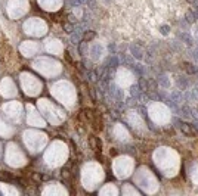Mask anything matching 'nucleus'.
I'll use <instances>...</instances> for the list:
<instances>
[{"label": "nucleus", "instance_id": "26", "mask_svg": "<svg viewBox=\"0 0 198 196\" xmlns=\"http://www.w3.org/2000/svg\"><path fill=\"white\" fill-rule=\"evenodd\" d=\"M99 195H102V196H105V195H113V196H117L118 195V189L113 184V183H108V184H105L101 190H99Z\"/></svg>", "mask_w": 198, "mask_h": 196}, {"label": "nucleus", "instance_id": "22", "mask_svg": "<svg viewBox=\"0 0 198 196\" xmlns=\"http://www.w3.org/2000/svg\"><path fill=\"white\" fill-rule=\"evenodd\" d=\"M127 121H129V124H130L133 128H136V130H141V131H145V130H146V125H145L142 117H141L136 111H129V112H127Z\"/></svg>", "mask_w": 198, "mask_h": 196}, {"label": "nucleus", "instance_id": "4", "mask_svg": "<svg viewBox=\"0 0 198 196\" xmlns=\"http://www.w3.org/2000/svg\"><path fill=\"white\" fill-rule=\"evenodd\" d=\"M68 158V146L61 140H53L44 152V162L50 168L61 167Z\"/></svg>", "mask_w": 198, "mask_h": 196}, {"label": "nucleus", "instance_id": "25", "mask_svg": "<svg viewBox=\"0 0 198 196\" xmlns=\"http://www.w3.org/2000/svg\"><path fill=\"white\" fill-rule=\"evenodd\" d=\"M37 2L42 6V9L49 12H55L62 6V0H37Z\"/></svg>", "mask_w": 198, "mask_h": 196}, {"label": "nucleus", "instance_id": "24", "mask_svg": "<svg viewBox=\"0 0 198 196\" xmlns=\"http://www.w3.org/2000/svg\"><path fill=\"white\" fill-rule=\"evenodd\" d=\"M113 136H114L117 140H120V142H129V140H130V134H129L127 128L123 127L121 124H116V125H114V128H113Z\"/></svg>", "mask_w": 198, "mask_h": 196}, {"label": "nucleus", "instance_id": "7", "mask_svg": "<svg viewBox=\"0 0 198 196\" xmlns=\"http://www.w3.org/2000/svg\"><path fill=\"white\" fill-rule=\"evenodd\" d=\"M33 68L40 72L42 75L44 77H56L62 72V65L56 61V59H52V58H47V56H40L37 58L34 62H33Z\"/></svg>", "mask_w": 198, "mask_h": 196}, {"label": "nucleus", "instance_id": "12", "mask_svg": "<svg viewBox=\"0 0 198 196\" xmlns=\"http://www.w3.org/2000/svg\"><path fill=\"white\" fill-rule=\"evenodd\" d=\"M133 168H135V161L130 158V156H117L113 162V170H114V174L118 177V178H127L129 175H132L133 172Z\"/></svg>", "mask_w": 198, "mask_h": 196}, {"label": "nucleus", "instance_id": "16", "mask_svg": "<svg viewBox=\"0 0 198 196\" xmlns=\"http://www.w3.org/2000/svg\"><path fill=\"white\" fill-rule=\"evenodd\" d=\"M27 124L36 128H44L46 120L40 115V111H37L33 105H27Z\"/></svg>", "mask_w": 198, "mask_h": 196}, {"label": "nucleus", "instance_id": "30", "mask_svg": "<svg viewBox=\"0 0 198 196\" xmlns=\"http://www.w3.org/2000/svg\"><path fill=\"white\" fill-rule=\"evenodd\" d=\"M191 175H192V181L198 186V162L194 165V168H192V172H191Z\"/></svg>", "mask_w": 198, "mask_h": 196}, {"label": "nucleus", "instance_id": "15", "mask_svg": "<svg viewBox=\"0 0 198 196\" xmlns=\"http://www.w3.org/2000/svg\"><path fill=\"white\" fill-rule=\"evenodd\" d=\"M2 112H3V115H5L9 121H12V123H19L21 118H22V114H24L22 105H21L19 102H16V100L6 102V103L2 106Z\"/></svg>", "mask_w": 198, "mask_h": 196}, {"label": "nucleus", "instance_id": "9", "mask_svg": "<svg viewBox=\"0 0 198 196\" xmlns=\"http://www.w3.org/2000/svg\"><path fill=\"white\" fill-rule=\"evenodd\" d=\"M19 81H21V87L27 96L34 97V96H39V93H42L43 83L40 81V78H37L31 72H22L19 75Z\"/></svg>", "mask_w": 198, "mask_h": 196}, {"label": "nucleus", "instance_id": "17", "mask_svg": "<svg viewBox=\"0 0 198 196\" xmlns=\"http://www.w3.org/2000/svg\"><path fill=\"white\" fill-rule=\"evenodd\" d=\"M0 94L6 99H11V97H15L18 94V88L16 84L14 83V80L11 77H5L0 81Z\"/></svg>", "mask_w": 198, "mask_h": 196}, {"label": "nucleus", "instance_id": "31", "mask_svg": "<svg viewBox=\"0 0 198 196\" xmlns=\"http://www.w3.org/2000/svg\"><path fill=\"white\" fill-rule=\"evenodd\" d=\"M0 156H2V146H0Z\"/></svg>", "mask_w": 198, "mask_h": 196}, {"label": "nucleus", "instance_id": "11", "mask_svg": "<svg viewBox=\"0 0 198 196\" xmlns=\"http://www.w3.org/2000/svg\"><path fill=\"white\" fill-rule=\"evenodd\" d=\"M148 115L149 118L158 124V125H166L169 124L170 118H171V114H170V109L164 105V103H160V102H154L148 106Z\"/></svg>", "mask_w": 198, "mask_h": 196}, {"label": "nucleus", "instance_id": "3", "mask_svg": "<svg viewBox=\"0 0 198 196\" xmlns=\"http://www.w3.org/2000/svg\"><path fill=\"white\" fill-rule=\"evenodd\" d=\"M104 180V168L98 162H87L81 168V183L83 187L89 192L95 190V187Z\"/></svg>", "mask_w": 198, "mask_h": 196}, {"label": "nucleus", "instance_id": "28", "mask_svg": "<svg viewBox=\"0 0 198 196\" xmlns=\"http://www.w3.org/2000/svg\"><path fill=\"white\" fill-rule=\"evenodd\" d=\"M121 193L126 196V195H135V196H139L141 193H139V190H136L133 186H130V184H124L123 186V189H121Z\"/></svg>", "mask_w": 198, "mask_h": 196}, {"label": "nucleus", "instance_id": "27", "mask_svg": "<svg viewBox=\"0 0 198 196\" xmlns=\"http://www.w3.org/2000/svg\"><path fill=\"white\" fill-rule=\"evenodd\" d=\"M0 190H2L3 195H19V190H16L15 187L6 183H0Z\"/></svg>", "mask_w": 198, "mask_h": 196}, {"label": "nucleus", "instance_id": "14", "mask_svg": "<svg viewBox=\"0 0 198 196\" xmlns=\"http://www.w3.org/2000/svg\"><path fill=\"white\" fill-rule=\"evenodd\" d=\"M6 11L11 19H19L30 11V2L28 0H9Z\"/></svg>", "mask_w": 198, "mask_h": 196}, {"label": "nucleus", "instance_id": "18", "mask_svg": "<svg viewBox=\"0 0 198 196\" xmlns=\"http://www.w3.org/2000/svg\"><path fill=\"white\" fill-rule=\"evenodd\" d=\"M116 81L121 88H127L135 83V75L132 71H129L127 68H118L117 74H116Z\"/></svg>", "mask_w": 198, "mask_h": 196}, {"label": "nucleus", "instance_id": "21", "mask_svg": "<svg viewBox=\"0 0 198 196\" xmlns=\"http://www.w3.org/2000/svg\"><path fill=\"white\" fill-rule=\"evenodd\" d=\"M44 47L49 53H52L55 56H62V53H64V44L58 38H47Z\"/></svg>", "mask_w": 198, "mask_h": 196}, {"label": "nucleus", "instance_id": "13", "mask_svg": "<svg viewBox=\"0 0 198 196\" xmlns=\"http://www.w3.org/2000/svg\"><path fill=\"white\" fill-rule=\"evenodd\" d=\"M24 33L31 37H43L47 33V24L42 18H30L24 22Z\"/></svg>", "mask_w": 198, "mask_h": 196}, {"label": "nucleus", "instance_id": "2", "mask_svg": "<svg viewBox=\"0 0 198 196\" xmlns=\"http://www.w3.org/2000/svg\"><path fill=\"white\" fill-rule=\"evenodd\" d=\"M50 93L55 99L67 108H74L77 103V91L74 86L65 80H59L50 86Z\"/></svg>", "mask_w": 198, "mask_h": 196}, {"label": "nucleus", "instance_id": "10", "mask_svg": "<svg viewBox=\"0 0 198 196\" xmlns=\"http://www.w3.org/2000/svg\"><path fill=\"white\" fill-rule=\"evenodd\" d=\"M5 161L12 168H21L27 164V156L16 143H9L5 150Z\"/></svg>", "mask_w": 198, "mask_h": 196}, {"label": "nucleus", "instance_id": "6", "mask_svg": "<svg viewBox=\"0 0 198 196\" xmlns=\"http://www.w3.org/2000/svg\"><path fill=\"white\" fill-rule=\"evenodd\" d=\"M22 140H24V145H25V148L30 153L42 152L49 142L47 134L42 133L39 130H25L24 134H22Z\"/></svg>", "mask_w": 198, "mask_h": 196}, {"label": "nucleus", "instance_id": "23", "mask_svg": "<svg viewBox=\"0 0 198 196\" xmlns=\"http://www.w3.org/2000/svg\"><path fill=\"white\" fill-rule=\"evenodd\" d=\"M14 134H15V127L11 125L2 115H0V137L11 139Z\"/></svg>", "mask_w": 198, "mask_h": 196}, {"label": "nucleus", "instance_id": "29", "mask_svg": "<svg viewBox=\"0 0 198 196\" xmlns=\"http://www.w3.org/2000/svg\"><path fill=\"white\" fill-rule=\"evenodd\" d=\"M180 130H182V133L186 134V136H194V130H192L191 125L186 124V123H180Z\"/></svg>", "mask_w": 198, "mask_h": 196}, {"label": "nucleus", "instance_id": "1", "mask_svg": "<svg viewBox=\"0 0 198 196\" xmlns=\"http://www.w3.org/2000/svg\"><path fill=\"white\" fill-rule=\"evenodd\" d=\"M154 162L167 177H173L179 170V156L170 148L157 149L154 152Z\"/></svg>", "mask_w": 198, "mask_h": 196}, {"label": "nucleus", "instance_id": "5", "mask_svg": "<svg viewBox=\"0 0 198 196\" xmlns=\"http://www.w3.org/2000/svg\"><path fill=\"white\" fill-rule=\"evenodd\" d=\"M37 108H39L40 114H43L44 120L47 123H50L52 125H59L65 120L64 111L58 105H55L53 102H50L49 99H39L37 100Z\"/></svg>", "mask_w": 198, "mask_h": 196}, {"label": "nucleus", "instance_id": "19", "mask_svg": "<svg viewBox=\"0 0 198 196\" xmlns=\"http://www.w3.org/2000/svg\"><path fill=\"white\" fill-rule=\"evenodd\" d=\"M19 52L25 58H33L34 55H37L40 52V44L37 41H33V40H25V41L21 43Z\"/></svg>", "mask_w": 198, "mask_h": 196}, {"label": "nucleus", "instance_id": "8", "mask_svg": "<svg viewBox=\"0 0 198 196\" xmlns=\"http://www.w3.org/2000/svg\"><path fill=\"white\" fill-rule=\"evenodd\" d=\"M135 181L138 183V186H141L145 192L148 193H154L158 189V180L155 178V175L151 172V170H148L146 167H141L136 174H135Z\"/></svg>", "mask_w": 198, "mask_h": 196}, {"label": "nucleus", "instance_id": "20", "mask_svg": "<svg viewBox=\"0 0 198 196\" xmlns=\"http://www.w3.org/2000/svg\"><path fill=\"white\" fill-rule=\"evenodd\" d=\"M42 195H52V196H62L68 195V190L58 181H50L46 184V187L42 190Z\"/></svg>", "mask_w": 198, "mask_h": 196}]
</instances>
